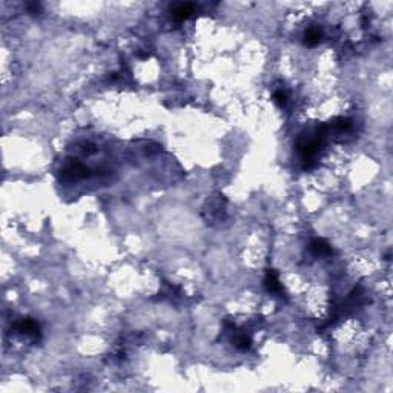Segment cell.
<instances>
[{
    "label": "cell",
    "instance_id": "obj_1",
    "mask_svg": "<svg viewBox=\"0 0 393 393\" xmlns=\"http://www.w3.org/2000/svg\"><path fill=\"white\" fill-rule=\"evenodd\" d=\"M88 172H89L88 167H85L80 161H71L62 169V178L65 181H76L80 178H85Z\"/></svg>",
    "mask_w": 393,
    "mask_h": 393
},
{
    "label": "cell",
    "instance_id": "obj_2",
    "mask_svg": "<svg viewBox=\"0 0 393 393\" xmlns=\"http://www.w3.org/2000/svg\"><path fill=\"white\" fill-rule=\"evenodd\" d=\"M16 330L22 335L30 336V338H33V340H37L40 336V327L34 319H28V318L22 319L20 322L16 324Z\"/></svg>",
    "mask_w": 393,
    "mask_h": 393
},
{
    "label": "cell",
    "instance_id": "obj_3",
    "mask_svg": "<svg viewBox=\"0 0 393 393\" xmlns=\"http://www.w3.org/2000/svg\"><path fill=\"white\" fill-rule=\"evenodd\" d=\"M264 286H266V289H268L271 293L279 295V297H281V293L284 292L283 284L279 283L278 274H276L274 269H269L268 272H266V276H264Z\"/></svg>",
    "mask_w": 393,
    "mask_h": 393
},
{
    "label": "cell",
    "instance_id": "obj_4",
    "mask_svg": "<svg viewBox=\"0 0 393 393\" xmlns=\"http://www.w3.org/2000/svg\"><path fill=\"white\" fill-rule=\"evenodd\" d=\"M311 252L315 257H329V255H332V247L326 240L316 238V240H314L311 243Z\"/></svg>",
    "mask_w": 393,
    "mask_h": 393
},
{
    "label": "cell",
    "instance_id": "obj_5",
    "mask_svg": "<svg viewBox=\"0 0 393 393\" xmlns=\"http://www.w3.org/2000/svg\"><path fill=\"white\" fill-rule=\"evenodd\" d=\"M194 5L192 3H178L174 9H172V16L175 20L181 22V20H186L192 16L194 12Z\"/></svg>",
    "mask_w": 393,
    "mask_h": 393
},
{
    "label": "cell",
    "instance_id": "obj_6",
    "mask_svg": "<svg viewBox=\"0 0 393 393\" xmlns=\"http://www.w3.org/2000/svg\"><path fill=\"white\" fill-rule=\"evenodd\" d=\"M321 39H322V33H321V30H318V28H309V30L304 33V37H303L304 45H307V46L318 45Z\"/></svg>",
    "mask_w": 393,
    "mask_h": 393
},
{
    "label": "cell",
    "instance_id": "obj_7",
    "mask_svg": "<svg viewBox=\"0 0 393 393\" xmlns=\"http://www.w3.org/2000/svg\"><path fill=\"white\" fill-rule=\"evenodd\" d=\"M232 343H234V346L238 347V349L247 350V349L250 347V344H252V340H250V336L246 335L244 332H236V333H234V336H232Z\"/></svg>",
    "mask_w": 393,
    "mask_h": 393
},
{
    "label": "cell",
    "instance_id": "obj_8",
    "mask_svg": "<svg viewBox=\"0 0 393 393\" xmlns=\"http://www.w3.org/2000/svg\"><path fill=\"white\" fill-rule=\"evenodd\" d=\"M274 98H275V102H276L279 106H284V105L287 103V95H286L284 91H276V92L274 94Z\"/></svg>",
    "mask_w": 393,
    "mask_h": 393
},
{
    "label": "cell",
    "instance_id": "obj_9",
    "mask_svg": "<svg viewBox=\"0 0 393 393\" xmlns=\"http://www.w3.org/2000/svg\"><path fill=\"white\" fill-rule=\"evenodd\" d=\"M28 11L30 12H33V14H36V12H40L41 11V6H40V3H28Z\"/></svg>",
    "mask_w": 393,
    "mask_h": 393
}]
</instances>
